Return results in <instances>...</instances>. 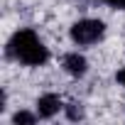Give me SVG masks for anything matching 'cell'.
I'll use <instances>...</instances> for the list:
<instances>
[{
    "mask_svg": "<svg viewBox=\"0 0 125 125\" xmlns=\"http://www.w3.org/2000/svg\"><path fill=\"white\" fill-rule=\"evenodd\" d=\"M8 54L25 66H42L49 59V49L34 30H17L8 42Z\"/></svg>",
    "mask_w": 125,
    "mask_h": 125,
    "instance_id": "obj_1",
    "label": "cell"
},
{
    "mask_svg": "<svg viewBox=\"0 0 125 125\" xmlns=\"http://www.w3.org/2000/svg\"><path fill=\"white\" fill-rule=\"evenodd\" d=\"M103 34H105V25L101 20H93V17H83V20L71 25V39L79 47L96 44L98 39H103Z\"/></svg>",
    "mask_w": 125,
    "mask_h": 125,
    "instance_id": "obj_2",
    "label": "cell"
},
{
    "mask_svg": "<svg viewBox=\"0 0 125 125\" xmlns=\"http://www.w3.org/2000/svg\"><path fill=\"white\" fill-rule=\"evenodd\" d=\"M61 66L66 69V74L81 79V76L88 71V61H86L83 54H79V52H69V54H64V59H61Z\"/></svg>",
    "mask_w": 125,
    "mask_h": 125,
    "instance_id": "obj_3",
    "label": "cell"
},
{
    "mask_svg": "<svg viewBox=\"0 0 125 125\" xmlns=\"http://www.w3.org/2000/svg\"><path fill=\"white\" fill-rule=\"evenodd\" d=\"M61 105L64 103H61V98L56 93H44L37 98V115L39 118H54L61 110Z\"/></svg>",
    "mask_w": 125,
    "mask_h": 125,
    "instance_id": "obj_4",
    "label": "cell"
},
{
    "mask_svg": "<svg viewBox=\"0 0 125 125\" xmlns=\"http://www.w3.org/2000/svg\"><path fill=\"white\" fill-rule=\"evenodd\" d=\"M34 120H37V118H34L32 113H27V110H17V113L12 115V123H15V125H20V123H22V125H32Z\"/></svg>",
    "mask_w": 125,
    "mask_h": 125,
    "instance_id": "obj_5",
    "label": "cell"
},
{
    "mask_svg": "<svg viewBox=\"0 0 125 125\" xmlns=\"http://www.w3.org/2000/svg\"><path fill=\"white\" fill-rule=\"evenodd\" d=\"M66 115H69L71 120H81V118H83V108L76 105V103H71V105H66Z\"/></svg>",
    "mask_w": 125,
    "mask_h": 125,
    "instance_id": "obj_6",
    "label": "cell"
},
{
    "mask_svg": "<svg viewBox=\"0 0 125 125\" xmlns=\"http://www.w3.org/2000/svg\"><path fill=\"white\" fill-rule=\"evenodd\" d=\"M103 3H108V5L115 8V10H125V0H103Z\"/></svg>",
    "mask_w": 125,
    "mask_h": 125,
    "instance_id": "obj_7",
    "label": "cell"
},
{
    "mask_svg": "<svg viewBox=\"0 0 125 125\" xmlns=\"http://www.w3.org/2000/svg\"><path fill=\"white\" fill-rule=\"evenodd\" d=\"M115 79H118V83H120V86H125V69H120Z\"/></svg>",
    "mask_w": 125,
    "mask_h": 125,
    "instance_id": "obj_8",
    "label": "cell"
}]
</instances>
